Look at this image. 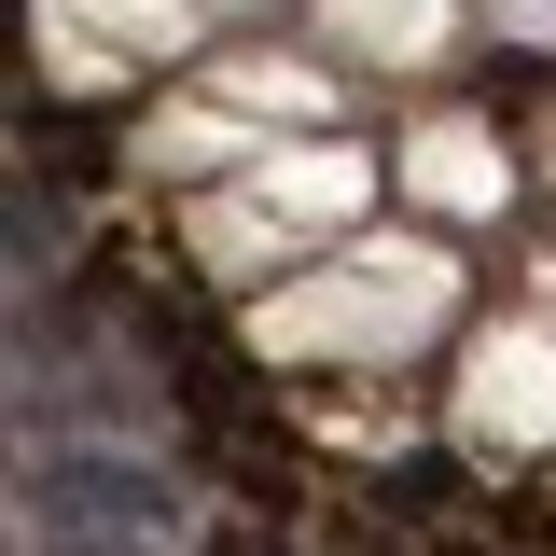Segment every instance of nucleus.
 Segmentation results:
<instances>
[{
	"label": "nucleus",
	"instance_id": "obj_7",
	"mask_svg": "<svg viewBox=\"0 0 556 556\" xmlns=\"http://www.w3.org/2000/svg\"><path fill=\"white\" fill-rule=\"evenodd\" d=\"M404 181H417L431 208H501V153H486V126H431V139L404 153Z\"/></svg>",
	"mask_w": 556,
	"mask_h": 556
},
{
	"label": "nucleus",
	"instance_id": "obj_2",
	"mask_svg": "<svg viewBox=\"0 0 556 556\" xmlns=\"http://www.w3.org/2000/svg\"><path fill=\"white\" fill-rule=\"evenodd\" d=\"M362 195H376V167H362L348 139H306V153H251V167H223V181L195 195V265L265 278V265H292V251L348 237V223H362Z\"/></svg>",
	"mask_w": 556,
	"mask_h": 556
},
{
	"label": "nucleus",
	"instance_id": "obj_4",
	"mask_svg": "<svg viewBox=\"0 0 556 556\" xmlns=\"http://www.w3.org/2000/svg\"><path fill=\"white\" fill-rule=\"evenodd\" d=\"M473 445L486 459H529V445H556V334L543 320H515V334H486L473 348Z\"/></svg>",
	"mask_w": 556,
	"mask_h": 556
},
{
	"label": "nucleus",
	"instance_id": "obj_1",
	"mask_svg": "<svg viewBox=\"0 0 556 556\" xmlns=\"http://www.w3.org/2000/svg\"><path fill=\"white\" fill-rule=\"evenodd\" d=\"M445 306H459V265H445L431 237H362L348 265L265 292V306H251V348H278V362H390V348H417Z\"/></svg>",
	"mask_w": 556,
	"mask_h": 556
},
{
	"label": "nucleus",
	"instance_id": "obj_6",
	"mask_svg": "<svg viewBox=\"0 0 556 556\" xmlns=\"http://www.w3.org/2000/svg\"><path fill=\"white\" fill-rule=\"evenodd\" d=\"M320 14H334V42H348V56L417 70L431 42H445V14H459V0H320Z\"/></svg>",
	"mask_w": 556,
	"mask_h": 556
},
{
	"label": "nucleus",
	"instance_id": "obj_3",
	"mask_svg": "<svg viewBox=\"0 0 556 556\" xmlns=\"http://www.w3.org/2000/svg\"><path fill=\"white\" fill-rule=\"evenodd\" d=\"M320 112V70H278V56H223V70H195L167 112H153V167H251V153H278V139H251V126H306Z\"/></svg>",
	"mask_w": 556,
	"mask_h": 556
},
{
	"label": "nucleus",
	"instance_id": "obj_8",
	"mask_svg": "<svg viewBox=\"0 0 556 556\" xmlns=\"http://www.w3.org/2000/svg\"><path fill=\"white\" fill-rule=\"evenodd\" d=\"M501 28L515 42H556V0H501Z\"/></svg>",
	"mask_w": 556,
	"mask_h": 556
},
{
	"label": "nucleus",
	"instance_id": "obj_5",
	"mask_svg": "<svg viewBox=\"0 0 556 556\" xmlns=\"http://www.w3.org/2000/svg\"><path fill=\"white\" fill-rule=\"evenodd\" d=\"M139 56H181V0H42V70L56 84H126Z\"/></svg>",
	"mask_w": 556,
	"mask_h": 556
}]
</instances>
